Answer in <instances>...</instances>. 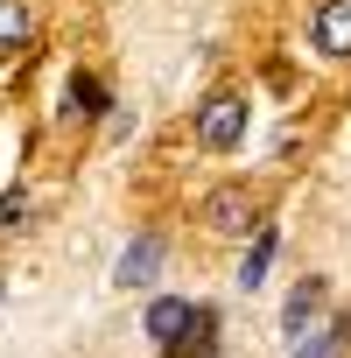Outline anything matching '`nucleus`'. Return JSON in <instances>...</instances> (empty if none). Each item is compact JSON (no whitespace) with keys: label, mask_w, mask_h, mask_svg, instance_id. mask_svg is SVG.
<instances>
[{"label":"nucleus","mask_w":351,"mask_h":358,"mask_svg":"<svg viewBox=\"0 0 351 358\" xmlns=\"http://www.w3.org/2000/svg\"><path fill=\"white\" fill-rule=\"evenodd\" d=\"M309 43L323 57H351V0H330V8L309 22Z\"/></svg>","instance_id":"7ed1b4c3"},{"label":"nucleus","mask_w":351,"mask_h":358,"mask_svg":"<svg viewBox=\"0 0 351 358\" xmlns=\"http://www.w3.org/2000/svg\"><path fill=\"white\" fill-rule=\"evenodd\" d=\"M239 134H246V99L239 92H211L197 106V141L204 148H239Z\"/></svg>","instance_id":"f257e3e1"},{"label":"nucleus","mask_w":351,"mask_h":358,"mask_svg":"<svg viewBox=\"0 0 351 358\" xmlns=\"http://www.w3.org/2000/svg\"><path fill=\"white\" fill-rule=\"evenodd\" d=\"M337 344H344V323H330L323 337H309V344H295V358H337Z\"/></svg>","instance_id":"1a4fd4ad"},{"label":"nucleus","mask_w":351,"mask_h":358,"mask_svg":"<svg viewBox=\"0 0 351 358\" xmlns=\"http://www.w3.org/2000/svg\"><path fill=\"white\" fill-rule=\"evenodd\" d=\"M204 225H218V232H246V225H253V190L225 183V190L204 204Z\"/></svg>","instance_id":"20e7f679"},{"label":"nucleus","mask_w":351,"mask_h":358,"mask_svg":"<svg viewBox=\"0 0 351 358\" xmlns=\"http://www.w3.org/2000/svg\"><path fill=\"white\" fill-rule=\"evenodd\" d=\"M267 267H274V232H260V239H253V253L239 260V288H260V281H267Z\"/></svg>","instance_id":"423d86ee"},{"label":"nucleus","mask_w":351,"mask_h":358,"mask_svg":"<svg viewBox=\"0 0 351 358\" xmlns=\"http://www.w3.org/2000/svg\"><path fill=\"white\" fill-rule=\"evenodd\" d=\"M190 330H197V302H183V295L148 302V337H155V344H183Z\"/></svg>","instance_id":"f03ea898"},{"label":"nucleus","mask_w":351,"mask_h":358,"mask_svg":"<svg viewBox=\"0 0 351 358\" xmlns=\"http://www.w3.org/2000/svg\"><path fill=\"white\" fill-rule=\"evenodd\" d=\"M29 8H22V0H0V43H29Z\"/></svg>","instance_id":"0eeeda50"},{"label":"nucleus","mask_w":351,"mask_h":358,"mask_svg":"<svg viewBox=\"0 0 351 358\" xmlns=\"http://www.w3.org/2000/svg\"><path fill=\"white\" fill-rule=\"evenodd\" d=\"M316 309H323V302H316V288L302 281V288H295V302H288V330L302 337V323H316Z\"/></svg>","instance_id":"6e6552de"},{"label":"nucleus","mask_w":351,"mask_h":358,"mask_svg":"<svg viewBox=\"0 0 351 358\" xmlns=\"http://www.w3.org/2000/svg\"><path fill=\"white\" fill-rule=\"evenodd\" d=\"M22 218H29V197H22V190H8V197H0V232H15Z\"/></svg>","instance_id":"9d476101"},{"label":"nucleus","mask_w":351,"mask_h":358,"mask_svg":"<svg viewBox=\"0 0 351 358\" xmlns=\"http://www.w3.org/2000/svg\"><path fill=\"white\" fill-rule=\"evenodd\" d=\"M155 267H162V239L148 232V239H134V246L120 253V267H113V281H120V288H141V281H155Z\"/></svg>","instance_id":"39448f33"}]
</instances>
